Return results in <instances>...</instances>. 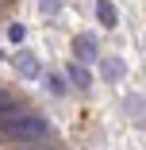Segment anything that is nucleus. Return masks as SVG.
<instances>
[{"instance_id": "f03ea898", "label": "nucleus", "mask_w": 146, "mask_h": 150, "mask_svg": "<svg viewBox=\"0 0 146 150\" xmlns=\"http://www.w3.org/2000/svg\"><path fill=\"white\" fill-rule=\"evenodd\" d=\"M16 69H19L23 77H31V81H35V77L42 73V62H39L31 50H19V54H16Z\"/></svg>"}, {"instance_id": "9d476101", "label": "nucleus", "mask_w": 146, "mask_h": 150, "mask_svg": "<svg viewBox=\"0 0 146 150\" xmlns=\"http://www.w3.org/2000/svg\"><path fill=\"white\" fill-rule=\"evenodd\" d=\"M127 108H131V115H142V100H138V96H131V100H127Z\"/></svg>"}, {"instance_id": "0eeeda50", "label": "nucleus", "mask_w": 146, "mask_h": 150, "mask_svg": "<svg viewBox=\"0 0 146 150\" xmlns=\"http://www.w3.org/2000/svg\"><path fill=\"white\" fill-rule=\"evenodd\" d=\"M19 112H23V108H19V104H16L8 93H0V119H8V115H19Z\"/></svg>"}, {"instance_id": "39448f33", "label": "nucleus", "mask_w": 146, "mask_h": 150, "mask_svg": "<svg viewBox=\"0 0 146 150\" xmlns=\"http://www.w3.org/2000/svg\"><path fill=\"white\" fill-rule=\"evenodd\" d=\"M100 73H104V81H119L123 77V62H119V58H104V62H100Z\"/></svg>"}, {"instance_id": "423d86ee", "label": "nucleus", "mask_w": 146, "mask_h": 150, "mask_svg": "<svg viewBox=\"0 0 146 150\" xmlns=\"http://www.w3.org/2000/svg\"><path fill=\"white\" fill-rule=\"evenodd\" d=\"M69 81H73L77 88H89V85H92V77H89V69H85L81 62H73V66H69Z\"/></svg>"}, {"instance_id": "9b49d317", "label": "nucleus", "mask_w": 146, "mask_h": 150, "mask_svg": "<svg viewBox=\"0 0 146 150\" xmlns=\"http://www.w3.org/2000/svg\"><path fill=\"white\" fill-rule=\"evenodd\" d=\"M42 12H46V16H54V12H58V0H42Z\"/></svg>"}, {"instance_id": "6e6552de", "label": "nucleus", "mask_w": 146, "mask_h": 150, "mask_svg": "<svg viewBox=\"0 0 146 150\" xmlns=\"http://www.w3.org/2000/svg\"><path fill=\"white\" fill-rule=\"evenodd\" d=\"M46 88H50L54 96H62V93H66V81H62V77L54 73V77H46Z\"/></svg>"}, {"instance_id": "1a4fd4ad", "label": "nucleus", "mask_w": 146, "mask_h": 150, "mask_svg": "<svg viewBox=\"0 0 146 150\" xmlns=\"http://www.w3.org/2000/svg\"><path fill=\"white\" fill-rule=\"evenodd\" d=\"M8 39H12V42L23 39V23H12V27H8Z\"/></svg>"}, {"instance_id": "f8f14e48", "label": "nucleus", "mask_w": 146, "mask_h": 150, "mask_svg": "<svg viewBox=\"0 0 146 150\" xmlns=\"http://www.w3.org/2000/svg\"><path fill=\"white\" fill-rule=\"evenodd\" d=\"M31 150H58V146H50V142H39V146H31Z\"/></svg>"}, {"instance_id": "f257e3e1", "label": "nucleus", "mask_w": 146, "mask_h": 150, "mask_svg": "<svg viewBox=\"0 0 146 150\" xmlns=\"http://www.w3.org/2000/svg\"><path fill=\"white\" fill-rule=\"evenodd\" d=\"M0 139L19 142V146H39V142H50V123L35 112H19V115L0 119Z\"/></svg>"}, {"instance_id": "20e7f679", "label": "nucleus", "mask_w": 146, "mask_h": 150, "mask_svg": "<svg viewBox=\"0 0 146 150\" xmlns=\"http://www.w3.org/2000/svg\"><path fill=\"white\" fill-rule=\"evenodd\" d=\"M96 16H100L104 27H115V23H119V16H115V4H111V0H96Z\"/></svg>"}, {"instance_id": "ddd939ff", "label": "nucleus", "mask_w": 146, "mask_h": 150, "mask_svg": "<svg viewBox=\"0 0 146 150\" xmlns=\"http://www.w3.org/2000/svg\"><path fill=\"white\" fill-rule=\"evenodd\" d=\"M0 4H4V0H0Z\"/></svg>"}, {"instance_id": "7ed1b4c3", "label": "nucleus", "mask_w": 146, "mask_h": 150, "mask_svg": "<svg viewBox=\"0 0 146 150\" xmlns=\"http://www.w3.org/2000/svg\"><path fill=\"white\" fill-rule=\"evenodd\" d=\"M73 50H77V62H92L100 46H96L92 35H77V39H73Z\"/></svg>"}]
</instances>
